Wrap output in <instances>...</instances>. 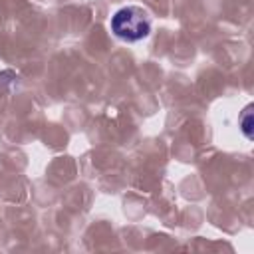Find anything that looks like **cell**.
Masks as SVG:
<instances>
[{
    "instance_id": "1",
    "label": "cell",
    "mask_w": 254,
    "mask_h": 254,
    "mask_svg": "<svg viewBox=\"0 0 254 254\" xmlns=\"http://www.w3.org/2000/svg\"><path fill=\"white\" fill-rule=\"evenodd\" d=\"M111 32L123 42H139L151 32V18L139 6H125L111 16Z\"/></svg>"
},
{
    "instance_id": "2",
    "label": "cell",
    "mask_w": 254,
    "mask_h": 254,
    "mask_svg": "<svg viewBox=\"0 0 254 254\" xmlns=\"http://www.w3.org/2000/svg\"><path fill=\"white\" fill-rule=\"evenodd\" d=\"M240 125H242V131H244L246 139H252V131H250V127H252V105H248L244 109V115L240 119Z\"/></svg>"
}]
</instances>
